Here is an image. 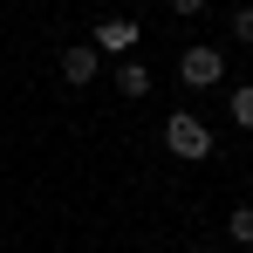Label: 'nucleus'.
I'll use <instances>...</instances> for the list:
<instances>
[{
  "instance_id": "1",
  "label": "nucleus",
  "mask_w": 253,
  "mask_h": 253,
  "mask_svg": "<svg viewBox=\"0 0 253 253\" xmlns=\"http://www.w3.org/2000/svg\"><path fill=\"white\" fill-rule=\"evenodd\" d=\"M165 151L185 158V165H199V158H212V130L199 124L192 110H171V117H165Z\"/></svg>"
},
{
  "instance_id": "2",
  "label": "nucleus",
  "mask_w": 253,
  "mask_h": 253,
  "mask_svg": "<svg viewBox=\"0 0 253 253\" xmlns=\"http://www.w3.org/2000/svg\"><path fill=\"white\" fill-rule=\"evenodd\" d=\"M219 76H226V55L219 48H185V62H178V83L185 89H212Z\"/></svg>"
},
{
  "instance_id": "3",
  "label": "nucleus",
  "mask_w": 253,
  "mask_h": 253,
  "mask_svg": "<svg viewBox=\"0 0 253 253\" xmlns=\"http://www.w3.org/2000/svg\"><path fill=\"white\" fill-rule=\"evenodd\" d=\"M89 48H96V55H130V48H137V21H96Z\"/></svg>"
},
{
  "instance_id": "4",
  "label": "nucleus",
  "mask_w": 253,
  "mask_h": 253,
  "mask_svg": "<svg viewBox=\"0 0 253 253\" xmlns=\"http://www.w3.org/2000/svg\"><path fill=\"white\" fill-rule=\"evenodd\" d=\"M62 76H69V89H76V83H89V76H96V48H89V42L62 48Z\"/></svg>"
},
{
  "instance_id": "5",
  "label": "nucleus",
  "mask_w": 253,
  "mask_h": 253,
  "mask_svg": "<svg viewBox=\"0 0 253 253\" xmlns=\"http://www.w3.org/2000/svg\"><path fill=\"white\" fill-rule=\"evenodd\" d=\"M117 89H124L130 103H137V96H151V69H144V62H117Z\"/></svg>"
},
{
  "instance_id": "6",
  "label": "nucleus",
  "mask_w": 253,
  "mask_h": 253,
  "mask_svg": "<svg viewBox=\"0 0 253 253\" xmlns=\"http://www.w3.org/2000/svg\"><path fill=\"white\" fill-rule=\"evenodd\" d=\"M226 240H233V247H253V206H233V219H226Z\"/></svg>"
},
{
  "instance_id": "7",
  "label": "nucleus",
  "mask_w": 253,
  "mask_h": 253,
  "mask_svg": "<svg viewBox=\"0 0 253 253\" xmlns=\"http://www.w3.org/2000/svg\"><path fill=\"white\" fill-rule=\"evenodd\" d=\"M233 124H240V130H253V83H240V89H233Z\"/></svg>"
},
{
  "instance_id": "8",
  "label": "nucleus",
  "mask_w": 253,
  "mask_h": 253,
  "mask_svg": "<svg viewBox=\"0 0 253 253\" xmlns=\"http://www.w3.org/2000/svg\"><path fill=\"white\" fill-rule=\"evenodd\" d=\"M233 42H253V7H240V14H233Z\"/></svg>"
},
{
  "instance_id": "9",
  "label": "nucleus",
  "mask_w": 253,
  "mask_h": 253,
  "mask_svg": "<svg viewBox=\"0 0 253 253\" xmlns=\"http://www.w3.org/2000/svg\"><path fill=\"white\" fill-rule=\"evenodd\" d=\"M171 7H178V14H199V7H206V0H171Z\"/></svg>"
},
{
  "instance_id": "10",
  "label": "nucleus",
  "mask_w": 253,
  "mask_h": 253,
  "mask_svg": "<svg viewBox=\"0 0 253 253\" xmlns=\"http://www.w3.org/2000/svg\"><path fill=\"white\" fill-rule=\"evenodd\" d=\"M185 253H219V247H206V240H199V247H185Z\"/></svg>"
}]
</instances>
